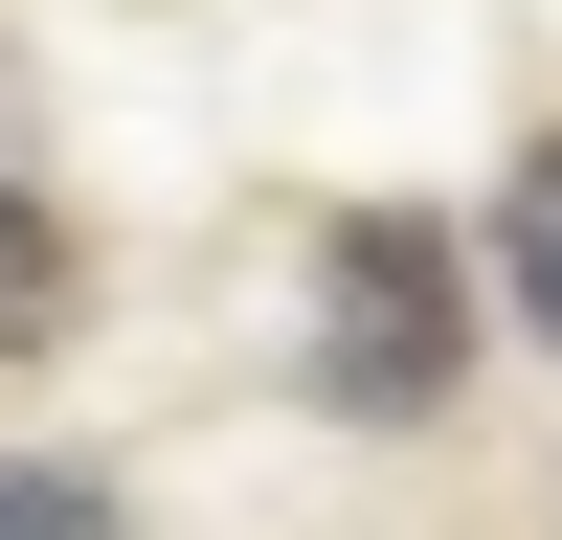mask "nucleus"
Segmentation results:
<instances>
[{
	"instance_id": "nucleus-1",
	"label": "nucleus",
	"mask_w": 562,
	"mask_h": 540,
	"mask_svg": "<svg viewBox=\"0 0 562 540\" xmlns=\"http://www.w3.org/2000/svg\"><path fill=\"white\" fill-rule=\"evenodd\" d=\"M450 383H473V270H450V225L428 203H338L315 225V405L428 428Z\"/></svg>"
},
{
	"instance_id": "nucleus-2",
	"label": "nucleus",
	"mask_w": 562,
	"mask_h": 540,
	"mask_svg": "<svg viewBox=\"0 0 562 540\" xmlns=\"http://www.w3.org/2000/svg\"><path fill=\"white\" fill-rule=\"evenodd\" d=\"M68 293H90V270H68V225L0 180V360H45V338H68Z\"/></svg>"
},
{
	"instance_id": "nucleus-3",
	"label": "nucleus",
	"mask_w": 562,
	"mask_h": 540,
	"mask_svg": "<svg viewBox=\"0 0 562 540\" xmlns=\"http://www.w3.org/2000/svg\"><path fill=\"white\" fill-rule=\"evenodd\" d=\"M495 270H518V315L562 338V135H540L518 180H495Z\"/></svg>"
},
{
	"instance_id": "nucleus-4",
	"label": "nucleus",
	"mask_w": 562,
	"mask_h": 540,
	"mask_svg": "<svg viewBox=\"0 0 562 540\" xmlns=\"http://www.w3.org/2000/svg\"><path fill=\"white\" fill-rule=\"evenodd\" d=\"M0 540H113V473H45V450H0Z\"/></svg>"
}]
</instances>
